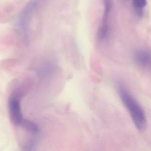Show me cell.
<instances>
[{"label": "cell", "instance_id": "obj_3", "mask_svg": "<svg viewBox=\"0 0 151 151\" xmlns=\"http://www.w3.org/2000/svg\"><path fill=\"white\" fill-rule=\"evenodd\" d=\"M9 109L12 122L15 125L23 127L26 120L24 119L22 115L20 101L16 99L11 100L9 101Z\"/></svg>", "mask_w": 151, "mask_h": 151}, {"label": "cell", "instance_id": "obj_4", "mask_svg": "<svg viewBox=\"0 0 151 151\" xmlns=\"http://www.w3.org/2000/svg\"><path fill=\"white\" fill-rule=\"evenodd\" d=\"M134 60L136 63L144 68H148L151 65V55L147 50L139 49L134 53Z\"/></svg>", "mask_w": 151, "mask_h": 151}, {"label": "cell", "instance_id": "obj_2", "mask_svg": "<svg viewBox=\"0 0 151 151\" xmlns=\"http://www.w3.org/2000/svg\"><path fill=\"white\" fill-rule=\"evenodd\" d=\"M104 10L101 22L97 32V39L100 42L104 41L108 36L109 18L112 8V0H103Z\"/></svg>", "mask_w": 151, "mask_h": 151}, {"label": "cell", "instance_id": "obj_1", "mask_svg": "<svg viewBox=\"0 0 151 151\" xmlns=\"http://www.w3.org/2000/svg\"><path fill=\"white\" fill-rule=\"evenodd\" d=\"M117 90L119 96L129 112L136 128L143 131L147 125L145 114L143 108L122 83H118Z\"/></svg>", "mask_w": 151, "mask_h": 151}, {"label": "cell", "instance_id": "obj_5", "mask_svg": "<svg viewBox=\"0 0 151 151\" xmlns=\"http://www.w3.org/2000/svg\"><path fill=\"white\" fill-rule=\"evenodd\" d=\"M133 7L139 15H141L143 9L147 5V0H132Z\"/></svg>", "mask_w": 151, "mask_h": 151}]
</instances>
